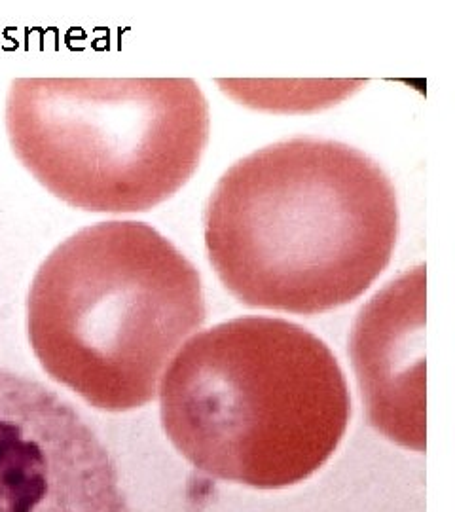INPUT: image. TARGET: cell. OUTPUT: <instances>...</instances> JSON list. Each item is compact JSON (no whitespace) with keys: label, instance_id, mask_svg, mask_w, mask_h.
Segmentation results:
<instances>
[{"label":"cell","instance_id":"cell-3","mask_svg":"<svg viewBox=\"0 0 455 512\" xmlns=\"http://www.w3.org/2000/svg\"><path fill=\"white\" fill-rule=\"evenodd\" d=\"M205 319L198 268L135 220L99 222L59 243L27 298L42 368L105 412L154 401L171 357Z\"/></svg>","mask_w":455,"mask_h":512},{"label":"cell","instance_id":"cell-5","mask_svg":"<svg viewBox=\"0 0 455 512\" xmlns=\"http://www.w3.org/2000/svg\"><path fill=\"white\" fill-rule=\"evenodd\" d=\"M0 512H129L118 467L73 404L0 368Z\"/></svg>","mask_w":455,"mask_h":512},{"label":"cell","instance_id":"cell-6","mask_svg":"<svg viewBox=\"0 0 455 512\" xmlns=\"http://www.w3.org/2000/svg\"><path fill=\"white\" fill-rule=\"evenodd\" d=\"M366 418L385 439L425 450V266L389 281L349 336Z\"/></svg>","mask_w":455,"mask_h":512},{"label":"cell","instance_id":"cell-1","mask_svg":"<svg viewBox=\"0 0 455 512\" xmlns=\"http://www.w3.org/2000/svg\"><path fill=\"white\" fill-rule=\"evenodd\" d=\"M203 238L220 283L243 306L319 315L357 300L389 266L397 190L359 148L294 137L220 177Z\"/></svg>","mask_w":455,"mask_h":512},{"label":"cell","instance_id":"cell-2","mask_svg":"<svg viewBox=\"0 0 455 512\" xmlns=\"http://www.w3.org/2000/svg\"><path fill=\"white\" fill-rule=\"evenodd\" d=\"M165 435L198 471L281 490L315 475L351 418L327 344L277 317H237L184 342L160 382Z\"/></svg>","mask_w":455,"mask_h":512},{"label":"cell","instance_id":"cell-4","mask_svg":"<svg viewBox=\"0 0 455 512\" xmlns=\"http://www.w3.org/2000/svg\"><path fill=\"white\" fill-rule=\"evenodd\" d=\"M209 105L192 78H16L6 129L25 169L91 213H145L200 167Z\"/></svg>","mask_w":455,"mask_h":512}]
</instances>
